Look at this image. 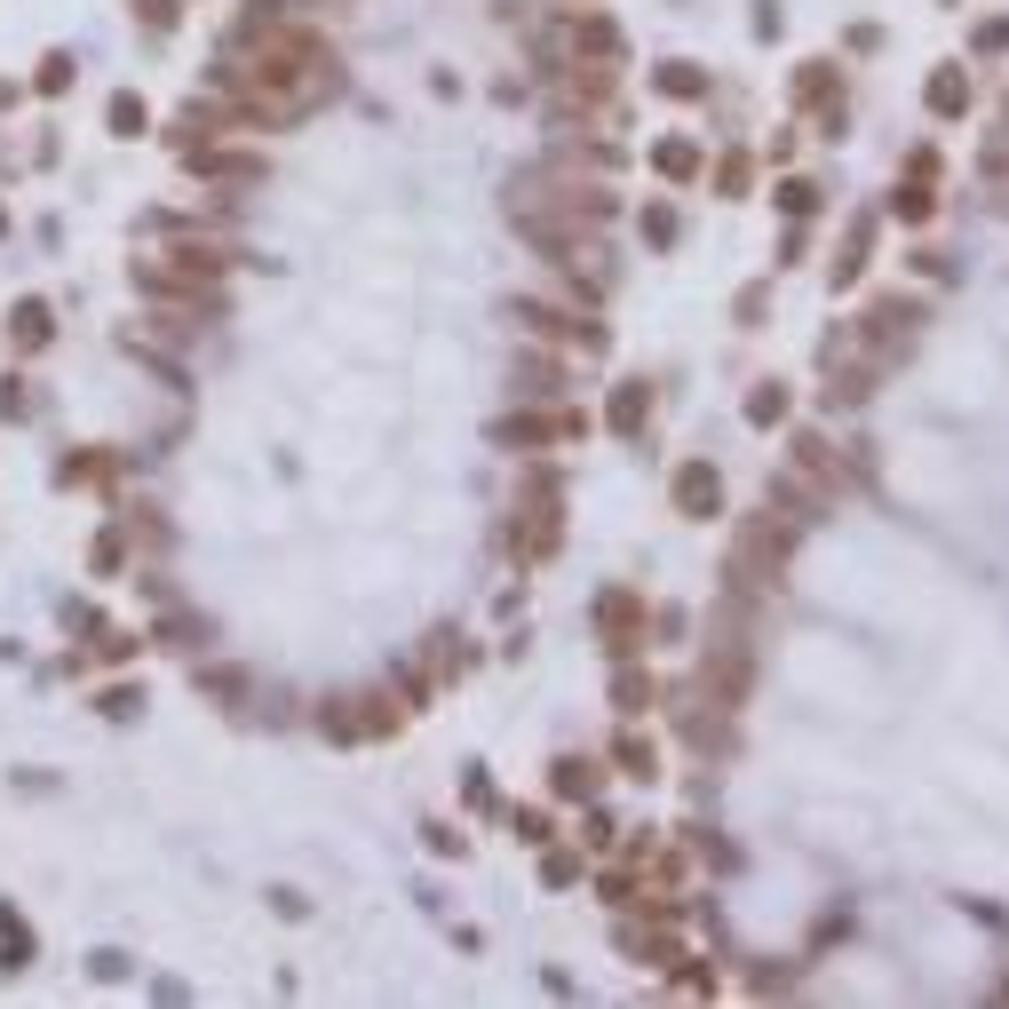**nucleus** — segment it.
Instances as JSON below:
<instances>
[{
  "mask_svg": "<svg viewBox=\"0 0 1009 1009\" xmlns=\"http://www.w3.org/2000/svg\"><path fill=\"white\" fill-rule=\"evenodd\" d=\"M676 501H684V517H716V469H676Z\"/></svg>",
  "mask_w": 1009,
  "mask_h": 1009,
  "instance_id": "5",
  "label": "nucleus"
},
{
  "mask_svg": "<svg viewBox=\"0 0 1009 1009\" xmlns=\"http://www.w3.org/2000/svg\"><path fill=\"white\" fill-rule=\"evenodd\" d=\"M644 414H652V390H644V382H620V397H613V429H644Z\"/></svg>",
  "mask_w": 1009,
  "mask_h": 1009,
  "instance_id": "7",
  "label": "nucleus"
},
{
  "mask_svg": "<svg viewBox=\"0 0 1009 1009\" xmlns=\"http://www.w3.org/2000/svg\"><path fill=\"white\" fill-rule=\"evenodd\" d=\"M557 795H596V763L588 755H564L557 763Z\"/></svg>",
  "mask_w": 1009,
  "mask_h": 1009,
  "instance_id": "8",
  "label": "nucleus"
},
{
  "mask_svg": "<svg viewBox=\"0 0 1009 1009\" xmlns=\"http://www.w3.org/2000/svg\"><path fill=\"white\" fill-rule=\"evenodd\" d=\"M112 136H144V104H136V96H112Z\"/></svg>",
  "mask_w": 1009,
  "mask_h": 1009,
  "instance_id": "11",
  "label": "nucleus"
},
{
  "mask_svg": "<svg viewBox=\"0 0 1009 1009\" xmlns=\"http://www.w3.org/2000/svg\"><path fill=\"white\" fill-rule=\"evenodd\" d=\"M660 167H668V176H692L699 152H692V144H668V152H660Z\"/></svg>",
  "mask_w": 1009,
  "mask_h": 1009,
  "instance_id": "16",
  "label": "nucleus"
},
{
  "mask_svg": "<svg viewBox=\"0 0 1009 1009\" xmlns=\"http://www.w3.org/2000/svg\"><path fill=\"white\" fill-rule=\"evenodd\" d=\"M613 699H620L628 716H636V708H652V676H620V684H613Z\"/></svg>",
  "mask_w": 1009,
  "mask_h": 1009,
  "instance_id": "12",
  "label": "nucleus"
},
{
  "mask_svg": "<svg viewBox=\"0 0 1009 1009\" xmlns=\"http://www.w3.org/2000/svg\"><path fill=\"white\" fill-rule=\"evenodd\" d=\"M9 334H16V350H41V343H48V302H16Z\"/></svg>",
  "mask_w": 1009,
  "mask_h": 1009,
  "instance_id": "6",
  "label": "nucleus"
},
{
  "mask_svg": "<svg viewBox=\"0 0 1009 1009\" xmlns=\"http://www.w3.org/2000/svg\"><path fill=\"white\" fill-rule=\"evenodd\" d=\"M136 16H144L152 32H167V24H176V0H136Z\"/></svg>",
  "mask_w": 1009,
  "mask_h": 1009,
  "instance_id": "15",
  "label": "nucleus"
},
{
  "mask_svg": "<svg viewBox=\"0 0 1009 1009\" xmlns=\"http://www.w3.org/2000/svg\"><path fill=\"white\" fill-rule=\"evenodd\" d=\"M64 80H72V56H48V64H41V88H48V96H56V88H64Z\"/></svg>",
  "mask_w": 1009,
  "mask_h": 1009,
  "instance_id": "17",
  "label": "nucleus"
},
{
  "mask_svg": "<svg viewBox=\"0 0 1009 1009\" xmlns=\"http://www.w3.org/2000/svg\"><path fill=\"white\" fill-rule=\"evenodd\" d=\"M326 731H334V739H374V731H397V699H390V692L334 699V708H326Z\"/></svg>",
  "mask_w": 1009,
  "mask_h": 1009,
  "instance_id": "1",
  "label": "nucleus"
},
{
  "mask_svg": "<svg viewBox=\"0 0 1009 1009\" xmlns=\"http://www.w3.org/2000/svg\"><path fill=\"white\" fill-rule=\"evenodd\" d=\"M517 382H525V397H557V366H549V358H525Z\"/></svg>",
  "mask_w": 1009,
  "mask_h": 1009,
  "instance_id": "10",
  "label": "nucleus"
},
{
  "mask_svg": "<svg viewBox=\"0 0 1009 1009\" xmlns=\"http://www.w3.org/2000/svg\"><path fill=\"white\" fill-rule=\"evenodd\" d=\"M517 326L549 334V343H564V350H604V326H588L573 311H549V302H517Z\"/></svg>",
  "mask_w": 1009,
  "mask_h": 1009,
  "instance_id": "2",
  "label": "nucleus"
},
{
  "mask_svg": "<svg viewBox=\"0 0 1009 1009\" xmlns=\"http://www.w3.org/2000/svg\"><path fill=\"white\" fill-rule=\"evenodd\" d=\"M962 96H969V88H962L954 72H938V80H930V104H938V112H962Z\"/></svg>",
  "mask_w": 1009,
  "mask_h": 1009,
  "instance_id": "13",
  "label": "nucleus"
},
{
  "mask_svg": "<svg viewBox=\"0 0 1009 1009\" xmlns=\"http://www.w3.org/2000/svg\"><path fill=\"white\" fill-rule=\"evenodd\" d=\"M0 954H9V969H24V954H32V930L9 915V906H0Z\"/></svg>",
  "mask_w": 1009,
  "mask_h": 1009,
  "instance_id": "9",
  "label": "nucleus"
},
{
  "mask_svg": "<svg viewBox=\"0 0 1009 1009\" xmlns=\"http://www.w3.org/2000/svg\"><path fill=\"white\" fill-rule=\"evenodd\" d=\"M501 437L509 446H564V437H581V414H517L501 422Z\"/></svg>",
  "mask_w": 1009,
  "mask_h": 1009,
  "instance_id": "3",
  "label": "nucleus"
},
{
  "mask_svg": "<svg viewBox=\"0 0 1009 1009\" xmlns=\"http://www.w3.org/2000/svg\"><path fill=\"white\" fill-rule=\"evenodd\" d=\"M620 763L636 771V780H652V748H644V739H620Z\"/></svg>",
  "mask_w": 1009,
  "mask_h": 1009,
  "instance_id": "14",
  "label": "nucleus"
},
{
  "mask_svg": "<svg viewBox=\"0 0 1009 1009\" xmlns=\"http://www.w3.org/2000/svg\"><path fill=\"white\" fill-rule=\"evenodd\" d=\"M636 620H644V604H636L628 588L604 596V644H613V652H636V644H644V636H636Z\"/></svg>",
  "mask_w": 1009,
  "mask_h": 1009,
  "instance_id": "4",
  "label": "nucleus"
}]
</instances>
